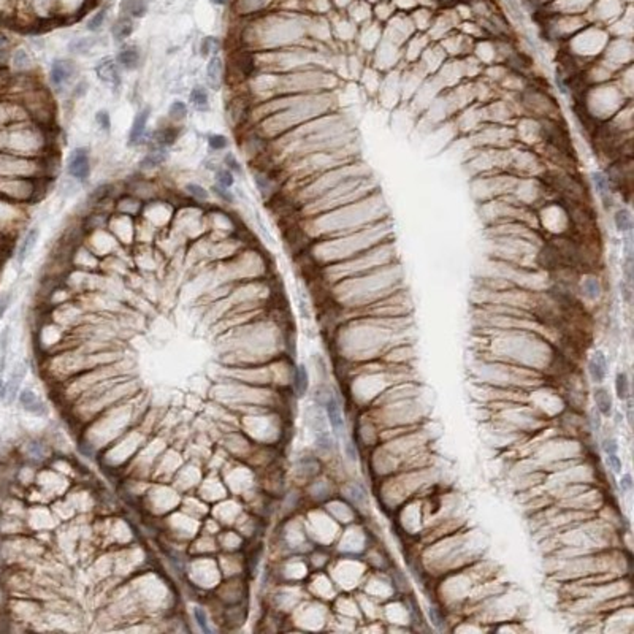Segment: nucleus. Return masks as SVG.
<instances>
[{
    "mask_svg": "<svg viewBox=\"0 0 634 634\" xmlns=\"http://www.w3.org/2000/svg\"><path fill=\"white\" fill-rule=\"evenodd\" d=\"M229 2H230V0H211V4L219 5V7H224V5L229 4Z\"/></svg>",
    "mask_w": 634,
    "mask_h": 634,
    "instance_id": "a18cd8bd",
    "label": "nucleus"
},
{
    "mask_svg": "<svg viewBox=\"0 0 634 634\" xmlns=\"http://www.w3.org/2000/svg\"><path fill=\"white\" fill-rule=\"evenodd\" d=\"M106 16H108V10L106 8H100L99 11H95L91 18L86 21V30L91 32V34H99L102 30V27L106 23Z\"/></svg>",
    "mask_w": 634,
    "mask_h": 634,
    "instance_id": "5701e85b",
    "label": "nucleus"
},
{
    "mask_svg": "<svg viewBox=\"0 0 634 634\" xmlns=\"http://www.w3.org/2000/svg\"><path fill=\"white\" fill-rule=\"evenodd\" d=\"M222 164H224L225 168H229L233 174H235V173H236V174H243V167H241L239 160L236 159L235 154L227 152V154L224 156V159H222Z\"/></svg>",
    "mask_w": 634,
    "mask_h": 634,
    "instance_id": "473e14b6",
    "label": "nucleus"
},
{
    "mask_svg": "<svg viewBox=\"0 0 634 634\" xmlns=\"http://www.w3.org/2000/svg\"><path fill=\"white\" fill-rule=\"evenodd\" d=\"M94 119H95L97 127H99L103 134H110V132H111V115H110L106 110H99V111H97Z\"/></svg>",
    "mask_w": 634,
    "mask_h": 634,
    "instance_id": "7c9ffc66",
    "label": "nucleus"
},
{
    "mask_svg": "<svg viewBox=\"0 0 634 634\" xmlns=\"http://www.w3.org/2000/svg\"><path fill=\"white\" fill-rule=\"evenodd\" d=\"M184 193L187 197H190L195 203H208L209 200V190L206 187H203L199 183H186L184 184Z\"/></svg>",
    "mask_w": 634,
    "mask_h": 634,
    "instance_id": "6ab92c4d",
    "label": "nucleus"
},
{
    "mask_svg": "<svg viewBox=\"0 0 634 634\" xmlns=\"http://www.w3.org/2000/svg\"><path fill=\"white\" fill-rule=\"evenodd\" d=\"M189 102L197 111H208L209 110V94L208 89L202 84L193 86L189 92Z\"/></svg>",
    "mask_w": 634,
    "mask_h": 634,
    "instance_id": "a211bd4d",
    "label": "nucleus"
},
{
    "mask_svg": "<svg viewBox=\"0 0 634 634\" xmlns=\"http://www.w3.org/2000/svg\"><path fill=\"white\" fill-rule=\"evenodd\" d=\"M588 373L595 382H603L607 375V360L606 355L598 351L593 354V357L588 360Z\"/></svg>",
    "mask_w": 634,
    "mask_h": 634,
    "instance_id": "2eb2a0df",
    "label": "nucleus"
},
{
    "mask_svg": "<svg viewBox=\"0 0 634 634\" xmlns=\"http://www.w3.org/2000/svg\"><path fill=\"white\" fill-rule=\"evenodd\" d=\"M65 170H67V174L72 178L73 181L86 183L91 178V173H92V162H91L89 149L83 148V146L75 148L67 157Z\"/></svg>",
    "mask_w": 634,
    "mask_h": 634,
    "instance_id": "f03ea898",
    "label": "nucleus"
},
{
    "mask_svg": "<svg viewBox=\"0 0 634 634\" xmlns=\"http://www.w3.org/2000/svg\"><path fill=\"white\" fill-rule=\"evenodd\" d=\"M607 465L615 471V473H620L622 471V460L619 458L617 453H607Z\"/></svg>",
    "mask_w": 634,
    "mask_h": 634,
    "instance_id": "e433bc0d",
    "label": "nucleus"
},
{
    "mask_svg": "<svg viewBox=\"0 0 634 634\" xmlns=\"http://www.w3.org/2000/svg\"><path fill=\"white\" fill-rule=\"evenodd\" d=\"M347 455H349V458H351V460H355V458H357V457H355L357 452H355V449H354V446H352L351 443L347 444Z\"/></svg>",
    "mask_w": 634,
    "mask_h": 634,
    "instance_id": "c03bdc74",
    "label": "nucleus"
},
{
    "mask_svg": "<svg viewBox=\"0 0 634 634\" xmlns=\"http://www.w3.org/2000/svg\"><path fill=\"white\" fill-rule=\"evenodd\" d=\"M115 60L125 72H135L141 63V53L135 45H125L116 53Z\"/></svg>",
    "mask_w": 634,
    "mask_h": 634,
    "instance_id": "1a4fd4ad",
    "label": "nucleus"
},
{
    "mask_svg": "<svg viewBox=\"0 0 634 634\" xmlns=\"http://www.w3.org/2000/svg\"><path fill=\"white\" fill-rule=\"evenodd\" d=\"M4 395H5V385H4L2 379H0V397H4Z\"/></svg>",
    "mask_w": 634,
    "mask_h": 634,
    "instance_id": "49530a36",
    "label": "nucleus"
},
{
    "mask_svg": "<svg viewBox=\"0 0 634 634\" xmlns=\"http://www.w3.org/2000/svg\"><path fill=\"white\" fill-rule=\"evenodd\" d=\"M211 193L214 195L216 199H219L221 202L227 203V205H233L235 203V195L232 192V189H227V187H221L217 184L211 186Z\"/></svg>",
    "mask_w": 634,
    "mask_h": 634,
    "instance_id": "c756f323",
    "label": "nucleus"
},
{
    "mask_svg": "<svg viewBox=\"0 0 634 634\" xmlns=\"http://www.w3.org/2000/svg\"><path fill=\"white\" fill-rule=\"evenodd\" d=\"M76 78H78V63L75 62V59L57 57L51 62L48 79H50L51 88L57 94L72 91V88L76 83Z\"/></svg>",
    "mask_w": 634,
    "mask_h": 634,
    "instance_id": "f257e3e1",
    "label": "nucleus"
},
{
    "mask_svg": "<svg viewBox=\"0 0 634 634\" xmlns=\"http://www.w3.org/2000/svg\"><path fill=\"white\" fill-rule=\"evenodd\" d=\"M10 303H11V294L10 292H5V294L0 295V319H2L4 314L7 313Z\"/></svg>",
    "mask_w": 634,
    "mask_h": 634,
    "instance_id": "58836bf2",
    "label": "nucleus"
},
{
    "mask_svg": "<svg viewBox=\"0 0 634 634\" xmlns=\"http://www.w3.org/2000/svg\"><path fill=\"white\" fill-rule=\"evenodd\" d=\"M187 115H189V108H187V105H186L184 102L174 100V102L170 103V106H168V115H167V118H168L170 122H173V124H176V125L181 124V122H184V121L187 119Z\"/></svg>",
    "mask_w": 634,
    "mask_h": 634,
    "instance_id": "aec40b11",
    "label": "nucleus"
},
{
    "mask_svg": "<svg viewBox=\"0 0 634 634\" xmlns=\"http://www.w3.org/2000/svg\"><path fill=\"white\" fill-rule=\"evenodd\" d=\"M325 411H327V416H329V420H330V425H332L333 431L339 436L344 430V420H343V414H341L339 403L332 393L327 397V401H325Z\"/></svg>",
    "mask_w": 634,
    "mask_h": 634,
    "instance_id": "4468645a",
    "label": "nucleus"
},
{
    "mask_svg": "<svg viewBox=\"0 0 634 634\" xmlns=\"http://www.w3.org/2000/svg\"><path fill=\"white\" fill-rule=\"evenodd\" d=\"M193 615H195V620H197V623L200 625V628H202L205 632H209V628H208V625H206V615H205L203 609H195V610H193Z\"/></svg>",
    "mask_w": 634,
    "mask_h": 634,
    "instance_id": "4c0bfd02",
    "label": "nucleus"
},
{
    "mask_svg": "<svg viewBox=\"0 0 634 634\" xmlns=\"http://www.w3.org/2000/svg\"><path fill=\"white\" fill-rule=\"evenodd\" d=\"M265 5V0H239V10L243 8V11L251 13V11H257Z\"/></svg>",
    "mask_w": 634,
    "mask_h": 634,
    "instance_id": "c9c22d12",
    "label": "nucleus"
},
{
    "mask_svg": "<svg viewBox=\"0 0 634 634\" xmlns=\"http://www.w3.org/2000/svg\"><path fill=\"white\" fill-rule=\"evenodd\" d=\"M10 46V37L4 32H0V50H8Z\"/></svg>",
    "mask_w": 634,
    "mask_h": 634,
    "instance_id": "37998d69",
    "label": "nucleus"
},
{
    "mask_svg": "<svg viewBox=\"0 0 634 634\" xmlns=\"http://www.w3.org/2000/svg\"><path fill=\"white\" fill-rule=\"evenodd\" d=\"M24 375H26L24 365H19L13 371V375H11V378L8 381V385H7V390H5V392L8 393V403H11L16 398V393L19 392V385H21V381H23Z\"/></svg>",
    "mask_w": 634,
    "mask_h": 634,
    "instance_id": "412c9836",
    "label": "nucleus"
},
{
    "mask_svg": "<svg viewBox=\"0 0 634 634\" xmlns=\"http://www.w3.org/2000/svg\"><path fill=\"white\" fill-rule=\"evenodd\" d=\"M615 392L620 400L628 398V378L625 373H619L615 378Z\"/></svg>",
    "mask_w": 634,
    "mask_h": 634,
    "instance_id": "2f4dec72",
    "label": "nucleus"
},
{
    "mask_svg": "<svg viewBox=\"0 0 634 634\" xmlns=\"http://www.w3.org/2000/svg\"><path fill=\"white\" fill-rule=\"evenodd\" d=\"M583 292H585V295H587L588 298H592V300L598 298L599 294H601V286H599L598 279L588 278L587 281L583 282Z\"/></svg>",
    "mask_w": 634,
    "mask_h": 634,
    "instance_id": "f704fd0d",
    "label": "nucleus"
},
{
    "mask_svg": "<svg viewBox=\"0 0 634 634\" xmlns=\"http://www.w3.org/2000/svg\"><path fill=\"white\" fill-rule=\"evenodd\" d=\"M620 487H622L623 492H629V490L632 489V477H631V474H625V476L622 477Z\"/></svg>",
    "mask_w": 634,
    "mask_h": 634,
    "instance_id": "79ce46f5",
    "label": "nucleus"
},
{
    "mask_svg": "<svg viewBox=\"0 0 634 634\" xmlns=\"http://www.w3.org/2000/svg\"><path fill=\"white\" fill-rule=\"evenodd\" d=\"M111 192H113V186L111 184H100V186H97L91 193H89V203L91 205H99V203H102V202H106V200H110L113 195H111Z\"/></svg>",
    "mask_w": 634,
    "mask_h": 634,
    "instance_id": "393cba45",
    "label": "nucleus"
},
{
    "mask_svg": "<svg viewBox=\"0 0 634 634\" xmlns=\"http://www.w3.org/2000/svg\"><path fill=\"white\" fill-rule=\"evenodd\" d=\"M151 118V108L144 106L137 111L134 116L132 125H130L128 135H127V146L128 148H135L140 146L143 141H146V128H148V122Z\"/></svg>",
    "mask_w": 634,
    "mask_h": 634,
    "instance_id": "39448f33",
    "label": "nucleus"
},
{
    "mask_svg": "<svg viewBox=\"0 0 634 634\" xmlns=\"http://www.w3.org/2000/svg\"><path fill=\"white\" fill-rule=\"evenodd\" d=\"M167 160H168V148L159 146V144H149L148 152H146L138 162V168L143 173H148V171H152L162 167Z\"/></svg>",
    "mask_w": 634,
    "mask_h": 634,
    "instance_id": "423d86ee",
    "label": "nucleus"
},
{
    "mask_svg": "<svg viewBox=\"0 0 634 634\" xmlns=\"http://www.w3.org/2000/svg\"><path fill=\"white\" fill-rule=\"evenodd\" d=\"M134 29H135L134 19L128 18V16L121 14L116 21H113V24L110 27V34H111V38L115 40L116 43H124L127 38H130V35L134 34Z\"/></svg>",
    "mask_w": 634,
    "mask_h": 634,
    "instance_id": "f8f14e48",
    "label": "nucleus"
},
{
    "mask_svg": "<svg viewBox=\"0 0 634 634\" xmlns=\"http://www.w3.org/2000/svg\"><path fill=\"white\" fill-rule=\"evenodd\" d=\"M428 615H430L431 623H433L438 629H443V619L440 617V614H438V610H436L434 607H430V609H428Z\"/></svg>",
    "mask_w": 634,
    "mask_h": 634,
    "instance_id": "ea45409f",
    "label": "nucleus"
},
{
    "mask_svg": "<svg viewBox=\"0 0 634 634\" xmlns=\"http://www.w3.org/2000/svg\"><path fill=\"white\" fill-rule=\"evenodd\" d=\"M97 43H99V38L94 35H81L69 41L67 50L72 56H88L95 50Z\"/></svg>",
    "mask_w": 634,
    "mask_h": 634,
    "instance_id": "ddd939ff",
    "label": "nucleus"
},
{
    "mask_svg": "<svg viewBox=\"0 0 634 634\" xmlns=\"http://www.w3.org/2000/svg\"><path fill=\"white\" fill-rule=\"evenodd\" d=\"M254 181H255V186H257L258 192L262 193L264 197H267L268 192L273 190L274 181H273V178H271L267 171H255V173H254Z\"/></svg>",
    "mask_w": 634,
    "mask_h": 634,
    "instance_id": "a878e982",
    "label": "nucleus"
},
{
    "mask_svg": "<svg viewBox=\"0 0 634 634\" xmlns=\"http://www.w3.org/2000/svg\"><path fill=\"white\" fill-rule=\"evenodd\" d=\"M541 135L544 138V141L560 152L564 154H570L571 152V144H570V138H567V134L563 127H560L555 122H550L545 121L541 125Z\"/></svg>",
    "mask_w": 634,
    "mask_h": 634,
    "instance_id": "20e7f679",
    "label": "nucleus"
},
{
    "mask_svg": "<svg viewBox=\"0 0 634 634\" xmlns=\"http://www.w3.org/2000/svg\"><path fill=\"white\" fill-rule=\"evenodd\" d=\"M615 224H617V229L620 232H626L631 229V214L628 213L626 209H620L619 213L615 214Z\"/></svg>",
    "mask_w": 634,
    "mask_h": 634,
    "instance_id": "72a5a7b5",
    "label": "nucleus"
},
{
    "mask_svg": "<svg viewBox=\"0 0 634 634\" xmlns=\"http://www.w3.org/2000/svg\"><path fill=\"white\" fill-rule=\"evenodd\" d=\"M603 449H604L606 453H617V450H619V446H617V441H615V440H606L604 444H603Z\"/></svg>",
    "mask_w": 634,
    "mask_h": 634,
    "instance_id": "a19ab883",
    "label": "nucleus"
},
{
    "mask_svg": "<svg viewBox=\"0 0 634 634\" xmlns=\"http://www.w3.org/2000/svg\"><path fill=\"white\" fill-rule=\"evenodd\" d=\"M206 143H208V148L211 149V151H214V152H219V151H224V149H227L229 148V138H227L225 135H222V134H209L208 135V138H206Z\"/></svg>",
    "mask_w": 634,
    "mask_h": 634,
    "instance_id": "c85d7f7f",
    "label": "nucleus"
},
{
    "mask_svg": "<svg viewBox=\"0 0 634 634\" xmlns=\"http://www.w3.org/2000/svg\"><path fill=\"white\" fill-rule=\"evenodd\" d=\"M595 401H596V406H598V409H599L601 414H603V416H609V414H610V411H612V398H610V395L607 393V390L598 388L596 392H595Z\"/></svg>",
    "mask_w": 634,
    "mask_h": 634,
    "instance_id": "bb28decb",
    "label": "nucleus"
},
{
    "mask_svg": "<svg viewBox=\"0 0 634 634\" xmlns=\"http://www.w3.org/2000/svg\"><path fill=\"white\" fill-rule=\"evenodd\" d=\"M119 8L121 14L128 16L132 19H140L148 13V2L146 0H122Z\"/></svg>",
    "mask_w": 634,
    "mask_h": 634,
    "instance_id": "f3484780",
    "label": "nucleus"
},
{
    "mask_svg": "<svg viewBox=\"0 0 634 634\" xmlns=\"http://www.w3.org/2000/svg\"><path fill=\"white\" fill-rule=\"evenodd\" d=\"M205 76H206V84L208 88H211L213 91H219L224 86V81H225V63L224 59L217 54L209 57L206 62V69H205Z\"/></svg>",
    "mask_w": 634,
    "mask_h": 634,
    "instance_id": "0eeeda50",
    "label": "nucleus"
},
{
    "mask_svg": "<svg viewBox=\"0 0 634 634\" xmlns=\"http://www.w3.org/2000/svg\"><path fill=\"white\" fill-rule=\"evenodd\" d=\"M143 208H144V202L130 192L125 195H121V197L115 200V213L134 217V219L143 213Z\"/></svg>",
    "mask_w": 634,
    "mask_h": 634,
    "instance_id": "6e6552de",
    "label": "nucleus"
},
{
    "mask_svg": "<svg viewBox=\"0 0 634 634\" xmlns=\"http://www.w3.org/2000/svg\"><path fill=\"white\" fill-rule=\"evenodd\" d=\"M10 67L14 73H29L34 69V57L26 48H16L10 53Z\"/></svg>",
    "mask_w": 634,
    "mask_h": 634,
    "instance_id": "9b49d317",
    "label": "nucleus"
},
{
    "mask_svg": "<svg viewBox=\"0 0 634 634\" xmlns=\"http://www.w3.org/2000/svg\"><path fill=\"white\" fill-rule=\"evenodd\" d=\"M308 385H310V378H308V371L304 365H298L295 368V375H294V387H295V392L298 397H303L308 390Z\"/></svg>",
    "mask_w": 634,
    "mask_h": 634,
    "instance_id": "b1692460",
    "label": "nucleus"
},
{
    "mask_svg": "<svg viewBox=\"0 0 634 634\" xmlns=\"http://www.w3.org/2000/svg\"><path fill=\"white\" fill-rule=\"evenodd\" d=\"M19 403L23 404V408L35 416H45L46 414V406L43 404V401L32 392V390H23L19 393Z\"/></svg>",
    "mask_w": 634,
    "mask_h": 634,
    "instance_id": "dca6fc26",
    "label": "nucleus"
},
{
    "mask_svg": "<svg viewBox=\"0 0 634 634\" xmlns=\"http://www.w3.org/2000/svg\"><path fill=\"white\" fill-rule=\"evenodd\" d=\"M40 239V229L38 227H30V229L23 235L21 241H19V246L16 249V260L18 264H24L26 258L30 255V252L34 251V248L37 246V243Z\"/></svg>",
    "mask_w": 634,
    "mask_h": 634,
    "instance_id": "9d476101",
    "label": "nucleus"
},
{
    "mask_svg": "<svg viewBox=\"0 0 634 634\" xmlns=\"http://www.w3.org/2000/svg\"><path fill=\"white\" fill-rule=\"evenodd\" d=\"M221 48H222V43L217 37H213V35L205 37L200 41V56L203 59H209L213 56H217L219 51H221Z\"/></svg>",
    "mask_w": 634,
    "mask_h": 634,
    "instance_id": "4be33fe9",
    "label": "nucleus"
},
{
    "mask_svg": "<svg viewBox=\"0 0 634 634\" xmlns=\"http://www.w3.org/2000/svg\"><path fill=\"white\" fill-rule=\"evenodd\" d=\"M214 184H217L221 187L232 189L235 186V174L225 167L216 168L214 170Z\"/></svg>",
    "mask_w": 634,
    "mask_h": 634,
    "instance_id": "cd10ccee",
    "label": "nucleus"
},
{
    "mask_svg": "<svg viewBox=\"0 0 634 634\" xmlns=\"http://www.w3.org/2000/svg\"><path fill=\"white\" fill-rule=\"evenodd\" d=\"M95 76L102 84L111 88V89H119L122 84V70L115 60V57H102L94 67Z\"/></svg>",
    "mask_w": 634,
    "mask_h": 634,
    "instance_id": "7ed1b4c3",
    "label": "nucleus"
}]
</instances>
